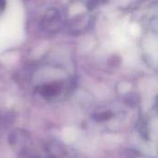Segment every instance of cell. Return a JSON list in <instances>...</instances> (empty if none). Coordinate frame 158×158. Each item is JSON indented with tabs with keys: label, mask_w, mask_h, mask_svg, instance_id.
<instances>
[{
	"label": "cell",
	"mask_w": 158,
	"mask_h": 158,
	"mask_svg": "<svg viewBox=\"0 0 158 158\" xmlns=\"http://www.w3.org/2000/svg\"><path fill=\"white\" fill-rule=\"evenodd\" d=\"M110 117H111V115L108 112H101L97 115V118L95 119L97 121H105V120L109 119Z\"/></svg>",
	"instance_id": "obj_1"
}]
</instances>
